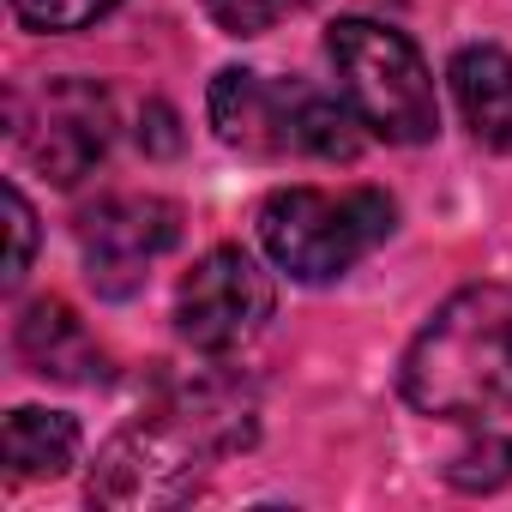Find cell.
Here are the masks:
<instances>
[{
  "label": "cell",
  "mask_w": 512,
  "mask_h": 512,
  "mask_svg": "<svg viewBox=\"0 0 512 512\" xmlns=\"http://www.w3.org/2000/svg\"><path fill=\"white\" fill-rule=\"evenodd\" d=\"M260 422L253 398L235 380H193L175 386L151 416L127 422L91 470V500L139 512V506H175L199 488L211 458L247 452Z\"/></svg>",
  "instance_id": "1"
},
{
  "label": "cell",
  "mask_w": 512,
  "mask_h": 512,
  "mask_svg": "<svg viewBox=\"0 0 512 512\" xmlns=\"http://www.w3.org/2000/svg\"><path fill=\"white\" fill-rule=\"evenodd\" d=\"M404 398L440 422L512 416V284H470L404 350Z\"/></svg>",
  "instance_id": "2"
},
{
  "label": "cell",
  "mask_w": 512,
  "mask_h": 512,
  "mask_svg": "<svg viewBox=\"0 0 512 512\" xmlns=\"http://www.w3.org/2000/svg\"><path fill=\"white\" fill-rule=\"evenodd\" d=\"M392 217L380 187H278L260 205V241L296 284H332L392 235Z\"/></svg>",
  "instance_id": "3"
},
{
  "label": "cell",
  "mask_w": 512,
  "mask_h": 512,
  "mask_svg": "<svg viewBox=\"0 0 512 512\" xmlns=\"http://www.w3.org/2000/svg\"><path fill=\"white\" fill-rule=\"evenodd\" d=\"M211 127L223 145L253 151V157L350 163L362 151L350 109H338L332 97H320L308 85L266 79V73H247V67H223L211 79Z\"/></svg>",
  "instance_id": "4"
},
{
  "label": "cell",
  "mask_w": 512,
  "mask_h": 512,
  "mask_svg": "<svg viewBox=\"0 0 512 512\" xmlns=\"http://www.w3.org/2000/svg\"><path fill=\"white\" fill-rule=\"evenodd\" d=\"M326 55L338 67V91L350 115L368 133H380L386 145H428L440 133L434 73L404 31L374 19H338L326 31Z\"/></svg>",
  "instance_id": "5"
},
{
  "label": "cell",
  "mask_w": 512,
  "mask_h": 512,
  "mask_svg": "<svg viewBox=\"0 0 512 512\" xmlns=\"http://www.w3.org/2000/svg\"><path fill=\"white\" fill-rule=\"evenodd\" d=\"M109 133L115 109L91 79H49L37 97H13V139L55 187L85 181L103 163Z\"/></svg>",
  "instance_id": "6"
},
{
  "label": "cell",
  "mask_w": 512,
  "mask_h": 512,
  "mask_svg": "<svg viewBox=\"0 0 512 512\" xmlns=\"http://www.w3.org/2000/svg\"><path fill=\"white\" fill-rule=\"evenodd\" d=\"M278 308V290L272 278L260 272V260L241 247H211L205 260L181 278V296H175V326L193 350L205 356H223V350H241L253 332H260Z\"/></svg>",
  "instance_id": "7"
},
{
  "label": "cell",
  "mask_w": 512,
  "mask_h": 512,
  "mask_svg": "<svg viewBox=\"0 0 512 512\" xmlns=\"http://www.w3.org/2000/svg\"><path fill=\"white\" fill-rule=\"evenodd\" d=\"M175 235H181V211L157 193H109L103 205H91L79 217V253L97 296H133L151 278V266L175 247Z\"/></svg>",
  "instance_id": "8"
},
{
  "label": "cell",
  "mask_w": 512,
  "mask_h": 512,
  "mask_svg": "<svg viewBox=\"0 0 512 512\" xmlns=\"http://www.w3.org/2000/svg\"><path fill=\"white\" fill-rule=\"evenodd\" d=\"M13 344H19V362H25L31 374H43V380H73V386L103 380V350H97V338H91L85 320H79L67 302H55V296L31 302V308L19 314Z\"/></svg>",
  "instance_id": "9"
},
{
  "label": "cell",
  "mask_w": 512,
  "mask_h": 512,
  "mask_svg": "<svg viewBox=\"0 0 512 512\" xmlns=\"http://www.w3.org/2000/svg\"><path fill=\"white\" fill-rule=\"evenodd\" d=\"M452 97L464 127L476 133V145L488 151H512V55L494 43H470L452 55Z\"/></svg>",
  "instance_id": "10"
},
{
  "label": "cell",
  "mask_w": 512,
  "mask_h": 512,
  "mask_svg": "<svg viewBox=\"0 0 512 512\" xmlns=\"http://www.w3.org/2000/svg\"><path fill=\"white\" fill-rule=\"evenodd\" d=\"M73 458H79V422L73 416L37 410V404L7 416V470L13 476H25V482L61 476V470H73Z\"/></svg>",
  "instance_id": "11"
},
{
  "label": "cell",
  "mask_w": 512,
  "mask_h": 512,
  "mask_svg": "<svg viewBox=\"0 0 512 512\" xmlns=\"http://www.w3.org/2000/svg\"><path fill=\"white\" fill-rule=\"evenodd\" d=\"M512 476V440H500V434H482V440H470L452 464H446V482L452 488H500Z\"/></svg>",
  "instance_id": "12"
},
{
  "label": "cell",
  "mask_w": 512,
  "mask_h": 512,
  "mask_svg": "<svg viewBox=\"0 0 512 512\" xmlns=\"http://www.w3.org/2000/svg\"><path fill=\"white\" fill-rule=\"evenodd\" d=\"M115 7L121 0H13L19 25H31V31H85Z\"/></svg>",
  "instance_id": "13"
},
{
  "label": "cell",
  "mask_w": 512,
  "mask_h": 512,
  "mask_svg": "<svg viewBox=\"0 0 512 512\" xmlns=\"http://www.w3.org/2000/svg\"><path fill=\"white\" fill-rule=\"evenodd\" d=\"M284 7H290V0H205V13L229 37H260V31H272Z\"/></svg>",
  "instance_id": "14"
},
{
  "label": "cell",
  "mask_w": 512,
  "mask_h": 512,
  "mask_svg": "<svg viewBox=\"0 0 512 512\" xmlns=\"http://www.w3.org/2000/svg\"><path fill=\"white\" fill-rule=\"evenodd\" d=\"M7 217H13V260H7V290H19V284H25V272H31V247H37V211H31V199H25L19 187H7Z\"/></svg>",
  "instance_id": "15"
},
{
  "label": "cell",
  "mask_w": 512,
  "mask_h": 512,
  "mask_svg": "<svg viewBox=\"0 0 512 512\" xmlns=\"http://www.w3.org/2000/svg\"><path fill=\"white\" fill-rule=\"evenodd\" d=\"M145 121H151V145H157V151H175V133H169V127H175V115H169V109L157 103V109H151Z\"/></svg>",
  "instance_id": "16"
}]
</instances>
